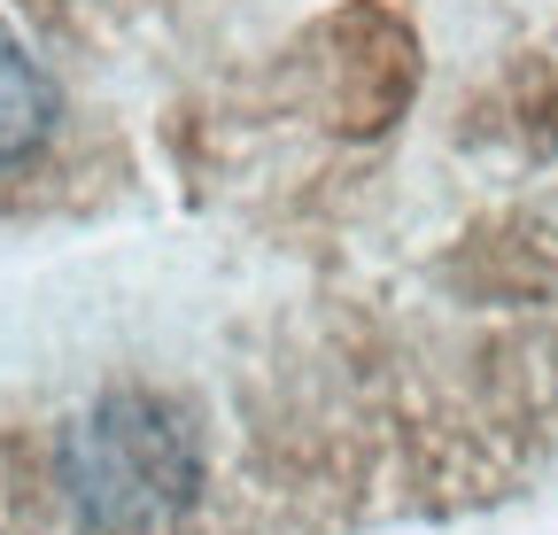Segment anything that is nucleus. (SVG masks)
<instances>
[{
	"instance_id": "2",
	"label": "nucleus",
	"mask_w": 558,
	"mask_h": 535,
	"mask_svg": "<svg viewBox=\"0 0 558 535\" xmlns=\"http://www.w3.org/2000/svg\"><path fill=\"white\" fill-rule=\"evenodd\" d=\"M54 132V78L32 62V47L0 24V171L47 148Z\"/></svg>"
},
{
	"instance_id": "1",
	"label": "nucleus",
	"mask_w": 558,
	"mask_h": 535,
	"mask_svg": "<svg viewBox=\"0 0 558 535\" xmlns=\"http://www.w3.org/2000/svg\"><path fill=\"white\" fill-rule=\"evenodd\" d=\"M70 497L94 535H156L194 497V450L148 396H109V404L70 435L62 450Z\"/></svg>"
}]
</instances>
